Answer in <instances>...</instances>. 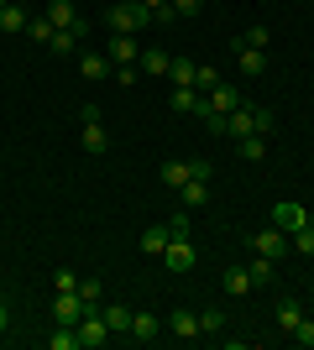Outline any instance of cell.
<instances>
[{
  "mask_svg": "<svg viewBox=\"0 0 314 350\" xmlns=\"http://www.w3.org/2000/svg\"><path fill=\"white\" fill-rule=\"evenodd\" d=\"M309 314H314V298H309Z\"/></svg>",
  "mask_w": 314,
  "mask_h": 350,
  "instance_id": "43",
  "label": "cell"
},
{
  "mask_svg": "<svg viewBox=\"0 0 314 350\" xmlns=\"http://www.w3.org/2000/svg\"><path fill=\"white\" fill-rule=\"evenodd\" d=\"M79 42H84L79 31H53V42H47V47H53L58 58H74V53H79Z\"/></svg>",
  "mask_w": 314,
  "mask_h": 350,
  "instance_id": "23",
  "label": "cell"
},
{
  "mask_svg": "<svg viewBox=\"0 0 314 350\" xmlns=\"http://www.w3.org/2000/svg\"><path fill=\"white\" fill-rule=\"evenodd\" d=\"M199 100H205V94H199L194 84H173V94H168V105H173L179 116H194V110H199Z\"/></svg>",
  "mask_w": 314,
  "mask_h": 350,
  "instance_id": "15",
  "label": "cell"
},
{
  "mask_svg": "<svg viewBox=\"0 0 314 350\" xmlns=\"http://www.w3.org/2000/svg\"><path fill=\"white\" fill-rule=\"evenodd\" d=\"M225 329V308H199V335H220Z\"/></svg>",
  "mask_w": 314,
  "mask_h": 350,
  "instance_id": "27",
  "label": "cell"
},
{
  "mask_svg": "<svg viewBox=\"0 0 314 350\" xmlns=\"http://www.w3.org/2000/svg\"><path fill=\"white\" fill-rule=\"evenodd\" d=\"M179 199H183V209H205L209 204V178H189L179 189Z\"/></svg>",
  "mask_w": 314,
  "mask_h": 350,
  "instance_id": "16",
  "label": "cell"
},
{
  "mask_svg": "<svg viewBox=\"0 0 314 350\" xmlns=\"http://www.w3.org/2000/svg\"><path fill=\"white\" fill-rule=\"evenodd\" d=\"M5 5H11V0H0V11H5Z\"/></svg>",
  "mask_w": 314,
  "mask_h": 350,
  "instance_id": "42",
  "label": "cell"
},
{
  "mask_svg": "<svg viewBox=\"0 0 314 350\" xmlns=\"http://www.w3.org/2000/svg\"><path fill=\"white\" fill-rule=\"evenodd\" d=\"M168 241H173L168 219H163V225H147V230H142V251H147V256H163V251H168Z\"/></svg>",
  "mask_w": 314,
  "mask_h": 350,
  "instance_id": "17",
  "label": "cell"
},
{
  "mask_svg": "<svg viewBox=\"0 0 314 350\" xmlns=\"http://www.w3.org/2000/svg\"><path fill=\"white\" fill-rule=\"evenodd\" d=\"M246 272H252V288H267V282H272V256H257Z\"/></svg>",
  "mask_w": 314,
  "mask_h": 350,
  "instance_id": "31",
  "label": "cell"
},
{
  "mask_svg": "<svg viewBox=\"0 0 314 350\" xmlns=\"http://www.w3.org/2000/svg\"><path fill=\"white\" fill-rule=\"evenodd\" d=\"M100 319L110 324V335H131V308L126 304H100Z\"/></svg>",
  "mask_w": 314,
  "mask_h": 350,
  "instance_id": "14",
  "label": "cell"
},
{
  "mask_svg": "<svg viewBox=\"0 0 314 350\" xmlns=\"http://www.w3.org/2000/svg\"><path fill=\"white\" fill-rule=\"evenodd\" d=\"M5 329H11V308L0 304V335H5Z\"/></svg>",
  "mask_w": 314,
  "mask_h": 350,
  "instance_id": "40",
  "label": "cell"
},
{
  "mask_svg": "<svg viewBox=\"0 0 314 350\" xmlns=\"http://www.w3.org/2000/svg\"><path fill=\"white\" fill-rule=\"evenodd\" d=\"M304 314H309V308H304V304H293V298H283V304H278V324H283V335H288V329H293V324L304 319Z\"/></svg>",
  "mask_w": 314,
  "mask_h": 350,
  "instance_id": "25",
  "label": "cell"
},
{
  "mask_svg": "<svg viewBox=\"0 0 314 350\" xmlns=\"http://www.w3.org/2000/svg\"><path fill=\"white\" fill-rule=\"evenodd\" d=\"M53 288H58V293H79V282H74V267H58V272H53Z\"/></svg>",
  "mask_w": 314,
  "mask_h": 350,
  "instance_id": "36",
  "label": "cell"
},
{
  "mask_svg": "<svg viewBox=\"0 0 314 350\" xmlns=\"http://www.w3.org/2000/svg\"><path fill=\"white\" fill-rule=\"evenodd\" d=\"M209 105H215L220 116H231V110L241 105V89L236 84H215V89H209Z\"/></svg>",
  "mask_w": 314,
  "mask_h": 350,
  "instance_id": "19",
  "label": "cell"
},
{
  "mask_svg": "<svg viewBox=\"0 0 314 350\" xmlns=\"http://www.w3.org/2000/svg\"><path fill=\"white\" fill-rule=\"evenodd\" d=\"M84 314H90V304H84L79 293H58V298H53V319L58 324H79Z\"/></svg>",
  "mask_w": 314,
  "mask_h": 350,
  "instance_id": "6",
  "label": "cell"
},
{
  "mask_svg": "<svg viewBox=\"0 0 314 350\" xmlns=\"http://www.w3.org/2000/svg\"><path fill=\"white\" fill-rule=\"evenodd\" d=\"M215 84H220V73L209 68V63H199V68H194V89H199V94H209Z\"/></svg>",
  "mask_w": 314,
  "mask_h": 350,
  "instance_id": "33",
  "label": "cell"
},
{
  "mask_svg": "<svg viewBox=\"0 0 314 350\" xmlns=\"http://www.w3.org/2000/svg\"><path fill=\"white\" fill-rule=\"evenodd\" d=\"M53 31H58V27H53L47 16H31V21H27V37H31V42H53Z\"/></svg>",
  "mask_w": 314,
  "mask_h": 350,
  "instance_id": "29",
  "label": "cell"
},
{
  "mask_svg": "<svg viewBox=\"0 0 314 350\" xmlns=\"http://www.w3.org/2000/svg\"><path fill=\"white\" fill-rule=\"evenodd\" d=\"M47 21H53L58 31H79V37H90V27L74 16V5H68V0H53V5H47Z\"/></svg>",
  "mask_w": 314,
  "mask_h": 350,
  "instance_id": "8",
  "label": "cell"
},
{
  "mask_svg": "<svg viewBox=\"0 0 314 350\" xmlns=\"http://www.w3.org/2000/svg\"><path fill=\"white\" fill-rule=\"evenodd\" d=\"M231 136H262L257 105H236V110H231Z\"/></svg>",
  "mask_w": 314,
  "mask_h": 350,
  "instance_id": "12",
  "label": "cell"
},
{
  "mask_svg": "<svg viewBox=\"0 0 314 350\" xmlns=\"http://www.w3.org/2000/svg\"><path fill=\"white\" fill-rule=\"evenodd\" d=\"M27 21H31V16L21 11L16 0H11V5H5V11H0V31H27Z\"/></svg>",
  "mask_w": 314,
  "mask_h": 350,
  "instance_id": "24",
  "label": "cell"
},
{
  "mask_svg": "<svg viewBox=\"0 0 314 350\" xmlns=\"http://www.w3.org/2000/svg\"><path fill=\"white\" fill-rule=\"evenodd\" d=\"M231 53H236V63H241V73H246V79H262V73H267V53L241 47V42H231Z\"/></svg>",
  "mask_w": 314,
  "mask_h": 350,
  "instance_id": "11",
  "label": "cell"
},
{
  "mask_svg": "<svg viewBox=\"0 0 314 350\" xmlns=\"http://www.w3.org/2000/svg\"><path fill=\"white\" fill-rule=\"evenodd\" d=\"M105 146H110V136H105V126H100V120H90V126H84V152H94V157H100Z\"/></svg>",
  "mask_w": 314,
  "mask_h": 350,
  "instance_id": "26",
  "label": "cell"
},
{
  "mask_svg": "<svg viewBox=\"0 0 314 350\" xmlns=\"http://www.w3.org/2000/svg\"><path fill=\"white\" fill-rule=\"evenodd\" d=\"M168 5H173L179 16H199V11H205V0H168Z\"/></svg>",
  "mask_w": 314,
  "mask_h": 350,
  "instance_id": "37",
  "label": "cell"
},
{
  "mask_svg": "<svg viewBox=\"0 0 314 350\" xmlns=\"http://www.w3.org/2000/svg\"><path fill=\"white\" fill-rule=\"evenodd\" d=\"M74 329H79V345H84V350H100L105 340H110V324L100 319V308H90V314H84Z\"/></svg>",
  "mask_w": 314,
  "mask_h": 350,
  "instance_id": "3",
  "label": "cell"
},
{
  "mask_svg": "<svg viewBox=\"0 0 314 350\" xmlns=\"http://www.w3.org/2000/svg\"><path fill=\"white\" fill-rule=\"evenodd\" d=\"M136 53H142V42H136V37H120V31H110V42H105V58L116 63H136Z\"/></svg>",
  "mask_w": 314,
  "mask_h": 350,
  "instance_id": "10",
  "label": "cell"
},
{
  "mask_svg": "<svg viewBox=\"0 0 314 350\" xmlns=\"http://www.w3.org/2000/svg\"><path fill=\"white\" fill-rule=\"evenodd\" d=\"M136 68L147 73V79H168V68H173V58H168L163 47H142V53H136Z\"/></svg>",
  "mask_w": 314,
  "mask_h": 350,
  "instance_id": "9",
  "label": "cell"
},
{
  "mask_svg": "<svg viewBox=\"0 0 314 350\" xmlns=\"http://www.w3.org/2000/svg\"><path fill=\"white\" fill-rule=\"evenodd\" d=\"M304 219H309V209H304V204H293V199H278V204H272V225H278L283 235H293V230L304 225Z\"/></svg>",
  "mask_w": 314,
  "mask_h": 350,
  "instance_id": "5",
  "label": "cell"
},
{
  "mask_svg": "<svg viewBox=\"0 0 314 350\" xmlns=\"http://www.w3.org/2000/svg\"><path fill=\"white\" fill-rule=\"evenodd\" d=\"M79 298H84L90 308H100V304H105V288H100V282L90 278V282H79Z\"/></svg>",
  "mask_w": 314,
  "mask_h": 350,
  "instance_id": "35",
  "label": "cell"
},
{
  "mask_svg": "<svg viewBox=\"0 0 314 350\" xmlns=\"http://www.w3.org/2000/svg\"><path fill=\"white\" fill-rule=\"evenodd\" d=\"M236 152L241 162H262L267 157V136H236Z\"/></svg>",
  "mask_w": 314,
  "mask_h": 350,
  "instance_id": "20",
  "label": "cell"
},
{
  "mask_svg": "<svg viewBox=\"0 0 314 350\" xmlns=\"http://www.w3.org/2000/svg\"><path fill=\"white\" fill-rule=\"evenodd\" d=\"M136 73H142L136 63H120V68H116V84H136Z\"/></svg>",
  "mask_w": 314,
  "mask_h": 350,
  "instance_id": "39",
  "label": "cell"
},
{
  "mask_svg": "<svg viewBox=\"0 0 314 350\" xmlns=\"http://www.w3.org/2000/svg\"><path fill=\"white\" fill-rule=\"evenodd\" d=\"M288 241H293V251H304V256H309V251H314V215L304 219V225H299L293 235H288Z\"/></svg>",
  "mask_w": 314,
  "mask_h": 350,
  "instance_id": "28",
  "label": "cell"
},
{
  "mask_svg": "<svg viewBox=\"0 0 314 350\" xmlns=\"http://www.w3.org/2000/svg\"><path fill=\"white\" fill-rule=\"evenodd\" d=\"M168 230H173V235H189V209H179V215H168Z\"/></svg>",
  "mask_w": 314,
  "mask_h": 350,
  "instance_id": "38",
  "label": "cell"
},
{
  "mask_svg": "<svg viewBox=\"0 0 314 350\" xmlns=\"http://www.w3.org/2000/svg\"><path fill=\"white\" fill-rule=\"evenodd\" d=\"M194 68H199V63H189V58H173L168 79H173V84H194Z\"/></svg>",
  "mask_w": 314,
  "mask_h": 350,
  "instance_id": "32",
  "label": "cell"
},
{
  "mask_svg": "<svg viewBox=\"0 0 314 350\" xmlns=\"http://www.w3.org/2000/svg\"><path fill=\"white\" fill-rule=\"evenodd\" d=\"M131 340H157V314H131Z\"/></svg>",
  "mask_w": 314,
  "mask_h": 350,
  "instance_id": "22",
  "label": "cell"
},
{
  "mask_svg": "<svg viewBox=\"0 0 314 350\" xmlns=\"http://www.w3.org/2000/svg\"><path fill=\"white\" fill-rule=\"evenodd\" d=\"M79 73L90 84H105V79H116V63L105 58V53H79Z\"/></svg>",
  "mask_w": 314,
  "mask_h": 350,
  "instance_id": "7",
  "label": "cell"
},
{
  "mask_svg": "<svg viewBox=\"0 0 314 350\" xmlns=\"http://www.w3.org/2000/svg\"><path fill=\"white\" fill-rule=\"evenodd\" d=\"M168 329L179 340H199V314L194 308H173V314H168Z\"/></svg>",
  "mask_w": 314,
  "mask_h": 350,
  "instance_id": "13",
  "label": "cell"
},
{
  "mask_svg": "<svg viewBox=\"0 0 314 350\" xmlns=\"http://www.w3.org/2000/svg\"><path fill=\"white\" fill-rule=\"evenodd\" d=\"M105 21H110V31H120V37H136L152 16H147V5H142V0H110Z\"/></svg>",
  "mask_w": 314,
  "mask_h": 350,
  "instance_id": "1",
  "label": "cell"
},
{
  "mask_svg": "<svg viewBox=\"0 0 314 350\" xmlns=\"http://www.w3.org/2000/svg\"><path fill=\"white\" fill-rule=\"evenodd\" d=\"M220 288L231 293V298H246V293H252V272H246V267H225Z\"/></svg>",
  "mask_w": 314,
  "mask_h": 350,
  "instance_id": "18",
  "label": "cell"
},
{
  "mask_svg": "<svg viewBox=\"0 0 314 350\" xmlns=\"http://www.w3.org/2000/svg\"><path fill=\"white\" fill-rule=\"evenodd\" d=\"M288 335H293V345H314V314H304V319L293 324Z\"/></svg>",
  "mask_w": 314,
  "mask_h": 350,
  "instance_id": "34",
  "label": "cell"
},
{
  "mask_svg": "<svg viewBox=\"0 0 314 350\" xmlns=\"http://www.w3.org/2000/svg\"><path fill=\"white\" fill-rule=\"evenodd\" d=\"M194 262H199L194 241H189V235H173L168 251H163V267H168V272H194Z\"/></svg>",
  "mask_w": 314,
  "mask_h": 350,
  "instance_id": "2",
  "label": "cell"
},
{
  "mask_svg": "<svg viewBox=\"0 0 314 350\" xmlns=\"http://www.w3.org/2000/svg\"><path fill=\"white\" fill-rule=\"evenodd\" d=\"M236 42H241V47H257V53H267V42H272V37H267V27H246V31L236 37Z\"/></svg>",
  "mask_w": 314,
  "mask_h": 350,
  "instance_id": "30",
  "label": "cell"
},
{
  "mask_svg": "<svg viewBox=\"0 0 314 350\" xmlns=\"http://www.w3.org/2000/svg\"><path fill=\"white\" fill-rule=\"evenodd\" d=\"M189 178H194V162H163V183L168 189H183Z\"/></svg>",
  "mask_w": 314,
  "mask_h": 350,
  "instance_id": "21",
  "label": "cell"
},
{
  "mask_svg": "<svg viewBox=\"0 0 314 350\" xmlns=\"http://www.w3.org/2000/svg\"><path fill=\"white\" fill-rule=\"evenodd\" d=\"M252 251H257V256H272V262H278L283 251H293V241H288L278 225H267V230H257V235H252Z\"/></svg>",
  "mask_w": 314,
  "mask_h": 350,
  "instance_id": "4",
  "label": "cell"
},
{
  "mask_svg": "<svg viewBox=\"0 0 314 350\" xmlns=\"http://www.w3.org/2000/svg\"><path fill=\"white\" fill-rule=\"evenodd\" d=\"M142 5H147V16H152V11H157V5H168V0H142Z\"/></svg>",
  "mask_w": 314,
  "mask_h": 350,
  "instance_id": "41",
  "label": "cell"
}]
</instances>
